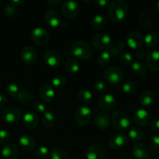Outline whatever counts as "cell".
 <instances>
[{
    "instance_id": "cell-57",
    "label": "cell",
    "mask_w": 159,
    "mask_h": 159,
    "mask_svg": "<svg viewBox=\"0 0 159 159\" xmlns=\"http://www.w3.org/2000/svg\"><path fill=\"white\" fill-rule=\"evenodd\" d=\"M158 96H159V94H158Z\"/></svg>"
},
{
    "instance_id": "cell-34",
    "label": "cell",
    "mask_w": 159,
    "mask_h": 159,
    "mask_svg": "<svg viewBox=\"0 0 159 159\" xmlns=\"http://www.w3.org/2000/svg\"><path fill=\"white\" fill-rule=\"evenodd\" d=\"M49 157L51 159H68V154L65 149L56 147L49 152Z\"/></svg>"
},
{
    "instance_id": "cell-42",
    "label": "cell",
    "mask_w": 159,
    "mask_h": 159,
    "mask_svg": "<svg viewBox=\"0 0 159 159\" xmlns=\"http://www.w3.org/2000/svg\"><path fill=\"white\" fill-rule=\"evenodd\" d=\"M65 79L62 75H57L55 77H54L51 81V84H52L53 88H57V89H61L62 87H64V85H65Z\"/></svg>"
},
{
    "instance_id": "cell-36",
    "label": "cell",
    "mask_w": 159,
    "mask_h": 159,
    "mask_svg": "<svg viewBox=\"0 0 159 159\" xmlns=\"http://www.w3.org/2000/svg\"><path fill=\"white\" fill-rule=\"evenodd\" d=\"M16 99L17 100L23 102V103H29V102H32L33 99H34V95L28 89H20V93H19Z\"/></svg>"
},
{
    "instance_id": "cell-46",
    "label": "cell",
    "mask_w": 159,
    "mask_h": 159,
    "mask_svg": "<svg viewBox=\"0 0 159 159\" xmlns=\"http://www.w3.org/2000/svg\"><path fill=\"white\" fill-rule=\"evenodd\" d=\"M11 137V134L9 133V130H0V143H6L9 141Z\"/></svg>"
},
{
    "instance_id": "cell-4",
    "label": "cell",
    "mask_w": 159,
    "mask_h": 159,
    "mask_svg": "<svg viewBox=\"0 0 159 159\" xmlns=\"http://www.w3.org/2000/svg\"><path fill=\"white\" fill-rule=\"evenodd\" d=\"M0 117L7 124H16L22 117V110L16 107H5L0 113Z\"/></svg>"
},
{
    "instance_id": "cell-19",
    "label": "cell",
    "mask_w": 159,
    "mask_h": 159,
    "mask_svg": "<svg viewBox=\"0 0 159 159\" xmlns=\"http://www.w3.org/2000/svg\"><path fill=\"white\" fill-rule=\"evenodd\" d=\"M43 60H44L45 64L51 68H57L61 62L60 54L57 51H53V50H50L45 53L43 56Z\"/></svg>"
},
{
    "instance_id": "cell-30",
    "label": "cell",
    "mask_w": 159,
    "mask_h": 159,
    "mask_svg": "<svg viewBox=\"0 0 159 159\" xmlns=\"http://www.w3.org/2000/svg\"><path fill=\"white\" fill-rule=\"evenodd\" d=\"M42 123L46 128H52L55 125L56 123V118L54 113L51 111H46L44 113H43Z\"/></svg>"
},
{
    "instance_id": "cell-12",
    "label": "cell",
    "mask_w": 159,
    "mask_h": 159,
    "mask_svg": "<svg viewBox=\"0 0 159 159\" xmlns=\"http://www.w3.org/2000/svg\"><path fill=\"white\" fill-rule=\"evenodd\" d=\"M33 41L38 45H45L49 41L50 35L48 31L42 27H36L31 34Z\"/></svg>"
},
{
    "instance_id": "cell-41",
    "label": "cell",
    "mask_w": 159,
    "mask_h": 159,
    "mask_svg": "<svg viewBox=\"0 0 159 159\" xmlns=\"http://www.w3.org/2000/svg\"><path fill=\"white\" fill-rule=\"evenodd\" d=\"M95 90L96 92L99 93H104L105 94L106 92L108 89V87H107V83H106L104 81L102 80H96L94 82V85H93Z\"/></svg>"
},
{
    "instance_id": "cell-26",
    "label": "cell",
    "mask_w": 159,
    "mask_h": 159,
    "mask_svg": "<svg viewBox=\"0 0 159 159\" xmlns=\"http://www.w3.org/2000/svg\"><path fill=\"white\" fill-rule=\"evenodd\" d=\"M107 18L105 16L102 14H97L92 19L91 26L96 30H101L107 26Z\"/></svg>"
},
{
    "instance_id": "cell-29",
    "label": "cell",
    "mask_w": 159,
    "mask_h": 159,
    "mask_svg": "<svg viewBox=\"0 0 159 159\" xmlns=\"http://www.w3.org/2000/svg\"><path fill=\"white\" fill-rule=\"evenodd\" d=\"M131 69L137 76H144L147 73V67L141 61H134L131 64Z\"/></svg>"
},
{
    "instance_id": "cell-8",
    "label": "cell",
    "mask_w": 159,
    "mask_h": 159,
    "mask_svg": "<svg viewBox=\"0 0 159 159\" xmlns=\"http://www.w3.org/2000/svg\"><path fill=\"white\" fill-rule=\"evenodd\" d=\"M61 13L68 20H74L79 14V6L75 1H66L61 5Z\"/></svg>"
},
{
    "instance_id": "cell-6",
    "label": "cell",
    "mask_w": 159,
    "mask_h": 159,
    "mask_svg": "<svg viewBox=\"0 0 159 159\" xmlns=\"http://www.w3.org/2000/svg\"><path fill=\"white\" fill-rule=\"evenodd\" d=\"M116 103L117 102H116V97L110 93H105L102 95L97 101L98 107L104 113L114 109Z\"/></svg>"
},
{
    "instance_id": "cell-33",
    "label": "cell",
    "mask_w": 159,
    "mask_h": 159,
    "mask_svg": "<svg viewBox=\"0 0 159 159\" xmlns=\"http://www.w3.org/2000/svg\"><path fill=\"white\" fill-rule=\"evenodd\" d=\"M122 90L127 95H134L138 90V86L134 81H125L122 84Z\"/></svg>"
},
{
    "instance_id": "cell-48",
    "label": "cell",
    "mask_w": 159,
    "mask_h": 159,
    "mask_svg": "<svg viewBox=\"0 0 159 159\" xmlns=\"http://www.w3.org/2000/svg\"><path fill=\"white\" fill-rule=\"evenodd\" d=\"M135 56H136V57L138 60H143V59L145 58L146 57L145 51L143 49H141V48L136 50V51H135Z\"/></svg>"
},
{
    "instance_id": "cell-39",
    "label": "cell",
    "mask_w": 159,
    "mask_h": 159,
    "mask_svg": "<svg viewBox=\"0 0 159 159\" xmlns=\"http://www.w3.org/2000/svg\"><path fill=\"white\" fill-rule=\"evenodd\" d=\"M20 88H19L18 85L15 83H9V85L6 87V92H7L8 94L12 98H15L16 99L17 96H18L19 93H20Z\"/></svg>"
},
{
    "instance_id": "cell-1",
    "label": "cell",
    "mask_w": 159,
    "mask_h": 159,
    "mask_svg": "<svg viewBox=\"0 0 159 159\" xmlns=\"http://www.w3.org/2000/svg\"><path fill=\"white\" fill-rule=\"evenodd\" d=\"M108 14L110 20L115 23L124 21L128 14V6L123 1L110 2L108 6Z\"/></svg>"
},
{
    "instance_id": "cell-21",
    "label": "cell",
    "mask_w": 159,
    "mask_h": 159,
    "mask_svg": "<svg viewBox=\"0 0 159 159\" xmlns=\"http://www.w3.org/2000/svg\"><path fill=\"white\" fill-rule=\"evenodd\" d=\"M44 19L46 23L51 27H57L60 26L61 20L58 12L54 9H48L44 14Z\"/></svg>"
},
{
    "instance_id": "cell-47",
    "label": "cell",
    "mask_w": 159,
    "mask_h": 159,
    "mask_svg": "<svg viewBox=\"0 0 159 159\" xmlns=\"http://www.w3.org/2000/svg\"><path fill=\"white\" fill-rule=\"evenodd\" d=\"M34 108H35L36 111H37L38 113H44L46 112V107H45L44 104L42 103L41 102H36L35 105H34Z\"/></svg>"
},
{
    "instance_id": "cell-7",
    "label": "cell",
    "mask_w": 159,
    "mask_h": 159,
    "mask_svg": "<svg viewBox=\"0 0 159 159\" xmlns=\"http://www.w3.org/2000/svg\"><path fill=\"white\" fill-rule=\"evenodd\" d=\"M92 117V110L87 106H80L75 113V120L78 125L85 126Z\"/></svg>"
},
{
    "instance_id": "cell-20",
    "label": "cell",
    "mask_w": 159,
    "mask_h": 159,
    "mask_svg": "<svg viewBox=\"0 0 159 159\" xmlns=\"http://www.w3.org/2000/svg\"><path fill=\"white\" fill-rule=\"evenodd\" d=\"M39 96L42 101L45 102H50L55 97V90L52 85L44 84L41 85L39 90Z\"/></svg>"
},
{
    "instance_id": "cell-10",
    "label": "cell",
    "mask_w": 159,
    "mask_h": 159,
    "mask_svg": "<svg viewBox=\"0 0 159 159\" xmlns=\"http://www.w3.org/2000/svg\"><path fill=\"white\" fill-rule=\"evenodd\" d=\"M128 142V138L123 132L116 133L110 137L108 141V145L113 150H119L124 148Z\"/></svg>"
},
{
    "instance_id": "cell-40",
    "label": "cell",
    "mask_w": 159,
    "mask_h": 159,
    "mask_svg": "<svg viewBox=\"0 0 159 159\" xmlns=\"http://www.w3.org/2000/svg\"><path fill=\"white\" fill-rule=\"evenodd\" d=\"M148 147L152 151L159 150V135H153L149 138Z\"/></svg>"
},
{
    "instance_id": "cell-49",
    "label": "cell",
    "mask_w": 159,
    "mask_h": 159,
    "mask_svg": "<svg viewBox=\"0 0 159 159\" xmlns=\"http://www.w3.org/2000/svg\"><path fill=\"white\" fill-rule=\"evenodd\" d=\"M150 127L152 130L156 132H159V119L153 120L150 123Z\"/></svg>"
},
{
    "instance_id": "cell-31",
    "label": "cell",
    "mask_w": 159,
    "mask_h": 159,
    "mask_svg": "<svg viewBox=\"0 0 159 159\" xmlns=\"http://www.w3.org/2000/svg\"><path fill=\"white\" fill-rule=\"evenodd\" d=\"M144 42L145 43L146 47L148 48H155L159 43V35L156 32L148 33L147 35L144 37Z\"/></svg>"
},
{
    "instance_id": "cell-56",
    "label": "cell",
    "mask_w": 159,
    "mask_h": 159,
    "mask_svg": "<svg viewBox=\"0 0 159 159\" xmlns=\"http://www.w3.org/2000/svg\"><path fill=\"white\" fill-rule=\"evenodd\" d=\"M73 159H78V158H73Z\"/></svg>"
},
{
    "instance_id": "cell-17",
    "label": "cell",
    "mask_w": 159,
    "mask_h": 159,
    "mask_svg": "<svg viewBox=\"0 0 159 159\" xmlns=\"http://www.w3.org/2000/svg\"><path fill=\"white\" fill-rule=\"evenodd\" d=\"M146 67L151 71L158 72L159 71V51H152L145 57Z\"/></svg>"
},
{
    "instance_id": "cell-2",
    "label": "cell",
    "mask_w": 159,
    "mask_h": 159,
    "mask_svg": "<svg viewBox=\"0 0 159 159\" xmlns=\"http://www.w3.org/2000/svg\"><path fill=\"white\" fill-rule=\"evenodd\" d=\"M71 52L73 56L80 60H88L93 54L91 45L83 40L75 41L71 46Z\"/></svg>"
},
{
    "instance_id": "cell-27",
    "label": "cell",
    "mask_w": 159,
    "mask_h": 159,
    "mask_svg": "<svg viewBox=\"0 0 159 159\" xmlns=\"http://www.w3.org/2000/svg\"><path fill=\"white\" fill-rule=\"evenodd\" d=\"M77 97L79 102L85 106L89 105L93 101V94L87 89H81L78 92Z\"/></svg>"
},
{
    "instance_id": "cell-53",
    "label": "cell",
    "mask_w": 159,
    "mask_h": 159,
    "mask_svg": "<svg viewBox=\"0 0 159 159\" xmlns=\"http://www.w3.org/2000/svg\"><path fill=\"white\" fill-rule=\"evenodd\" d=\"M24 2L25 1H23V0H12V1H10V4L14 6H20V5L23 4Z\"/></svg>"
},
{
    "instance_id": "cell-54",
    "label": "cell",
    "mask_w": 159,
    "mask_h": 159,
    "mask_svg": "<svg viewBox=\"0 0 159 159\" xmlns=\"http://www.w3.org/2000/svg\"><path fill=\"white\" fill-rule=\"evenodd\" d=\"M156 9H157V12H158V13L159 14V1L156 3Z\"/></svg>"
},
{
    "instance_id": "cell-15",
    "label": "cell",
    "mask_w": 159,
    "mask_h": 159,
    "mask_svg": "<svg viewBox=\"0 0 159 159\" xmlns=\"http://www.w3.org/2000/svg\"><path fill=\"white\" fill-rule=\"evenodd\" d=\"M134 122L142 127H147L151 123V114L145 109H138L134 113Z\"/></svg>"
},
{
    "instance_id": "cell-11",
    "label": "cell",
    "mask_w": 159,
    "mask_h": 159,
    "mask_svg": "<svg viewBox=\"0 0 159 159\" xmlns=\"http://www.w3.org/2000/svg\"><path fill=\"white\" fill-rule=\"evenodd\" d=\"M106 153L103 146L99 144H93L86 149L85 156L86 159H104Z\"/></svg>"
},
{
    "instance_id": "cell-37",
    "label": "cell",
    "mask_w": 159,
    "mask_h": 159,
    "mask_svg": "<svg viewBox=\"0 0 159 159\" xmlns=\"http://www.w3.org/2000/svg\"><path fill=\"white\" fill-rule=\"evenodd\" d=\"M126 48V43L123 40H120V41L117 42L114 46H113L110 49V53L111 54L112 57H120L121 54L124 52V49Z\"/></svg>"
},
{
    "instance_id": "cell-22",
    "label": "cell",
    "mask_w": 159,
    "mask_h": 159,
    "mask_svg": "<svg viewBox=\"0 0 159 159\" xmlns=\"http://www.w3.org/2000/svg\"><path fill=\"white\" fill-rule=\"evenodd\" d=\"M110 117L104 112H100L94 118L95 125L99 130H107L110 126Z\"/></svg>"
},
{
    "instance_id": "cell-51",
    "label": "cell",
    "mask_w": 159,
    "mask_h": 159,
    "mask_svg": "<svg viewBox=\"0 0 159 159\" xmlns=\"http://www.w3.org/2000/svg\"><path fill=\"white\" fill-rule=\"evenodd\" d=\"M95 3H96L97 6H100V7H106V6H109L110 2L107 1V0H96L95 1Z\"/></svg>"
},
{
    "instance_id": "cell-5",
    "label": "cell",
    "mask_w": 159,
    "mask_h": 159,
    "mask_svg": "<svg viewBox=\"0 0 159 159\" xmlns=\"http://www.w3.org/2000/svg\"><path fill=\"white\" fill-rule=\"evenodd\" d=\"M111 120L114 128L118 130H126L130 126V120L128 116L122 110L113 112Z\"/></svg>"
},
{
    "instance_id": "cell-28",
    "label": "cell",
    "mask_w": 159,
    "mask_h": 159,
    "mask_svg": "<svg viewBox=\"0 0 159 159\" xmlns=\"http://www.w3.org/2000/svg\"><path fill=\"white\" fill-rule=\"evenodd\" d=\"M138 23H139L140 26L142 27L144 30H149L152 29V18H151L150 15L148 12H143L140 14L139 17H138Z\"/></svg>"
},
{
    "instance_id": "cell-24",
    "label": "cell",
    "mask_w": 159,
    "mask_h": 159,
    "mask_svg": "<svg viewBox=\"0 0 159 159\" xmlns=\"http://www.w3.org/2000/svg\"><path fill=\"white\" fill-rule=\"evenodd\" d=\"M155 95L151 91H144L141 93L139 96V99H138L140 105L144 108L152 107L155 102Z\"/></svg>"
},
{
    "instance_id": "cell-52",
    "label": "cell",
    "mask_w": 159,
    "mask_h": 159,
    "mask_svg": "<svg viewBox=\"0 0 159 159\" xmlns=\"http://www.w3.org/2000/svg\"><path fill=\"white\" fill-rule=\"evenodd\" d=\"M61 2V0H48V1H46L47 4L51 6H57Z\"/></svg>"
},
{
    "instance_id": "cell-13",
    "label": "cell",
    "mask_w": 159,
    "mask_h": 159,
    "mask_svg": "<svg viewBox=\"0 0 159 159\" xmlns=\"http://www.w3.org/2000/svg\"><path fill=\"white\" fill-rule=\"evenodd\" d=\"M126 43L130 49L136 51V50L141 48L143 43H144V39H143L141 34L138 31H131L127 35Z\"/></svg>"
},
{
    "instance_id": "cell-32",
    "label": "cell",
    "mask_w": 159,
    "mask_h": 159,
    "mask_svg": "<svg viewBox=\"0 0 159 159\" xmlns=\"http://www.w3.org/2000/svg\"><path fill=\"white\" fill-rule=\"evenodd\" d=\"M65 68L70 75H76L80 71V65L74 58H69L65 63Z\"/></svg>"
},
{
    "instance_id": "cell-43",
    "label": "cell",
    "mask_w": 159,
    "mask_h": 159,
    "mask_svg": "<svg viewBox=\"0 0 159 159\" xmlns=\"http://www.w3.org/2000/svg\"><path fill=\"white\" fill-rule=\"evenodd\" d=\"M49 155V151L46 146H40L35 150V156L38 158H45Z\"/></svg>"
},
{
    "instance_id": "cell-14",
    "label": "cell",
    "mask_w": 159,
    "mask_h": 159,
    "mask_svg": "<svg viewBox=\"0 0 159 159\" xmlns=\"http://www.w3.org/2000/svg\"><path fill=\"white\" fill-rule=\"evenodd\" d=\"M22 61L28 65H34L37 61V52L32 47H25L21 51Z\"/></svg>"
},
{
    "instance_id": "cell-18",
    "label": "cell",
    "mask_w": 159,
    "mask_h": 159,
    "mask_svg": "<svg viewBox=\"0 0 159 159\" xmlns=\"http://www.w3.org/2000/svg\"><path fill=\"white\" fill-rule=\"evenodd\" d=\"M24 127L28 130H34L37 127L39 124V118L37 113L34 111H27L23 118Z\"/></svg>"
},
{
    "instance_id": "cell-25",
    "label": "cell",
    "mask_w": 159,
    "mask_h": 159,
    "mask_svg": "<svg viewBox=\"0 0 159 159\" xmlns=\"http://www.w3.org/2000/svg\"><path fill=\"white\" fill-rule=\"evenodd\" d=\"M19 143L21 148L26 152H31L36 147V141L29 135H23L20 137Z\"/></svg>"
},
{
    "instance_id": "cell-3",
    "label": "cell",
    "mask_w": 159,
    "mask_h": 159,
    "mask_svg": "<svg viewBox=\"0 0 159 159\" xmlns=\"http://www.w3.org/2000/svg\"><path fill=\"white\" fill-rule=\"evenodd\" d=\"M91 42L95 48L103 51H108L113 47L111 37L107 33L100 32L94 34L92 37Z\"/></svg>"
},
{
    "instance_id": "cell-45",
    "label": "cell",
    "mask_w": 159,
    "mask_h": 159,
    "mask_svg": "<svg viewBox=\"0 0 159 159\" xmlns=\"http://www.w3.org/2000/svg\"><path fill=\"white\" fill-rule=\"evenodd\" d=\"M16 8L12 5H7L4 8V14L7 17H12L16 13Z\"/></svg>"
},
{
    "instance_id": "cell-35",
    "label": "cell",
    "mask_w": 159,
    "mask_h": 159,
    "mask_svg": "<svg viewBox=\"0 0 159 159\" xmlns=\"http://www.w3.org/2000/svg\"><path fill=\"white\" fill-rule=\"evenodd\" d=\"M128 136L130 139L134 140L135 141H140L144 139V132L140 127H134L129 130Z\"/></svg>"
},
{
    "instance_id": "cell-38",
    "label": "cell",
    "mask_w": 159,
    "mask_h": 159,
    "mask_svg": "<svg viewBox=\"0 0 159 159\" xmlns=\"http://www.w3.org/2000/svg\"><path fill=\"white\" fill-rule=\"evenodd\" d=\"M112 60V55L110 53V51H103L99 54V56L97 58L98 64L100 66H107L110 63Z\"/></svg>"
},
{
    "instance_id": "cell-16",
    "label": "cell",
    "mask_w": 159,
    "mask_h": 159,
    "mask_svg": "<svg viewBox=\"0 0 159 159\" xmlns=\"http://www.w3.org/2000/svg\"><path fill=\"white\" fill-rule=\"evenodd\" d=\"M132 153L137 159H148L150 158V149L144 143H136L133 146Z\"/></svg>"
},
{
    "instance_id": "cell-9",
    "label": "cell",
    "mask_w": 159,
    "mask_h": 159,
    "mask_svg": "<svg viewBox=\"0 0 159 159\" xmlns=\"http://www.w3.org/2000/svg\"><path fill=\"white\" fill-rule=\"evenodd\" d=\"M104 79L111 84H120L124 79V73L118 67H110L104 72Z\"/></svg>"
},
{
    "instance_id": "cell-23",
    "label": "cell",
    "mask_w": 159,
    "mask_h": 159,
    "mask_svg": "<svg viewBox=\"0 0 159 159\" xmlns=\"http://www.w3.org/2000/svg\"><path fill=\"white\" fill-rule=\"evenodd\" d=\"M1 155L4 159H17L19 150L12 143L6 144L1 151Z\"/></svg>"
},
{
    "instance_id": "cell-50",
    "label": "cell",
    "mask_w": 159,
    "mask_h": 159,
    "mask_svg": "<svg viewBox=\"0 0 159 159\" xmlns=\"http://www.w3.org/2000/svg\"><path fill=\"white\" fill-rule=\"evenodd\" d=\"M6 102H7V98L6 95L2 93H0V110L4 108L5 106L6 105Z\"/></svg>"
},
{
    "instance_id": "cell-55",
    "label": "cell",
    "mask_w": 159,
    "mask_h": 159,
    "mask_svg": "<svg viewBox=\"0 0 159 159\" xmlns=\"http://www.w3.org/2000/svg\"><path fill=\"white\" fill-rule=\"evenodd\" d=\"M123 159H132V158H123Z\"/></svg>"
},
{
    "instance_id": "cell-44",
    "label": "cell",
    "mask_w": 159,
    "mask_h": 159,
    "mask_svg": "<svg viewBox=\"0 0 159 159\" xmlns=\"http://www.w3.org/2000/svg\"><path fill=\"white\" fill-rule=\"evenodd\" d=\"M119 57L121 63L125 65H131L132 62L134 61L133 57H132L131 54H130L129 52H123Z\"/></svg>"
}]
</instances>
